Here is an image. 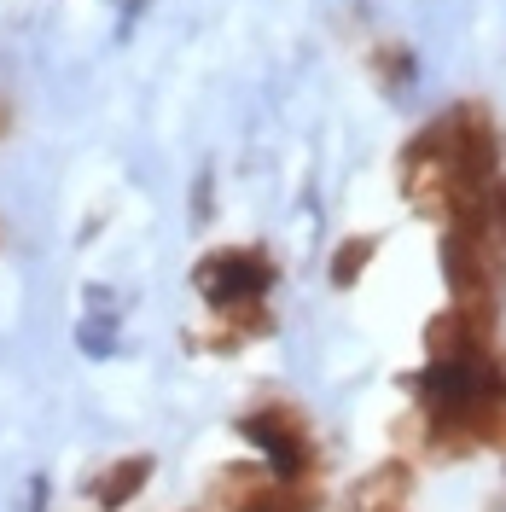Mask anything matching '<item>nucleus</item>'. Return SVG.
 I'll return each mask as SVG.
<instances>
[{
	"label": "nucleus",
	"mask_w": 506,
	"mask_h": 512,
	"mask_svg": "<svg viewBox=\"0 0 506 512\" xmlns=\"http://www.w3.org/2000/svg\"><path fill=\"white\" fill-rule=\"evenodd\" d=\"M402 495H408V472H402V466H384V478L355 489V507L361 512H390V501H402Z\"/></svg>",
	"instance_id": "obj_4"
},
{
	"label": "nucleus",
	"mask_w": 506,
	"mask_h": 512,
	"mask_svg": "<svg viewBox=\"0 0 506 512\" xmlns=\"http://www.w3.org/2000/svg\"><path fill=\"white\" fill-rule=\"evenodd\" d=\"M268 286H274V262L262 251H216L210 262H198V291L216 309H251Z\"/></svg>",
	"instance_id": "obj_1"
},
{
	"label": "nucleus",
	"mask_w": 506,
	"mask_h": 512,
	"mask_svg": "<svg viewBox=\"0 0 506 512\" xmlns=\"http://www.w3.org/2000/svg\"><path fill=\"white\" fill-rule=\"evenodd\" d=\"M146 478H152V460H146V454H134V460H117V466H105V478L94 483L99 507H123V501H134V495L146 489Z\"/></svg>",
	"instance_id": "obj_3"
},
{
	"label": "nucleus",
	"mask_w": 506,
	"mask_h": 512,
	"mask_svg": "<svg viewBox=\"0 0 506 512\" xmlns=\"http://www.w3.org/2000/svg\"><path fill=\"white\" fill-rule=\"evenodd\" d=\"M373 251H379L373 239H355V245H344V251H338V262H332V280H338V286H349V280L367 268V256H373Z\"/></svg>",
	"instance_id": "obj_5"
},
{
	"label": "nucleus",
	"mask_w": 506,
	"mask_h": 512,
	"mask_svg": "<svg viewBox=\"0 0 506 512\" xmlns=\"http://www.w3.org/2000/svg\"><path fill=\"white\" fill-rule=\"evenodd\" d=\"M245 437L268 448L274 460V478H309L315 466V443H309V425L291 414V408H262L245 419Z\"/></svg>",
	"instance_id": "obj_2"
}]
</instances>
